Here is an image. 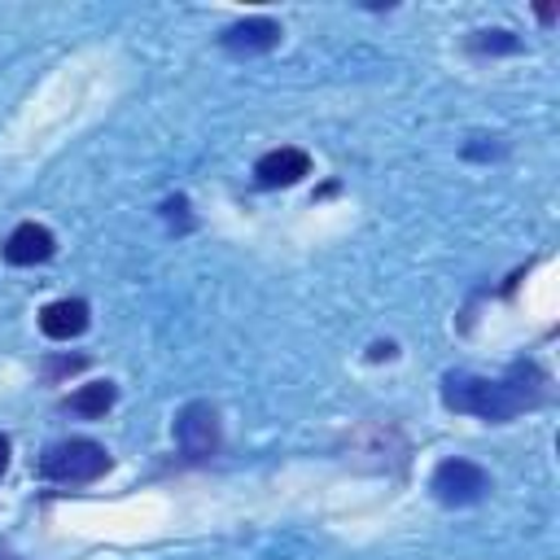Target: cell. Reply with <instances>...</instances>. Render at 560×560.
Instances as JSON below:
<instances>
[{
  "label": "cell",
  "instance_id": "6da1fadb",
  "mask_svg": "<svg viewBox=\"0 0 560 560\" xmlns=\"http://www.w3.org/2000/svg\"><path fill=\"white\" fill-rule=\"evenodd\" d=\"M438 394H442V407L455 416H472L481 424H512L516 416L547 402V372L534 359H516L499 376L446 372Z\"/></svg>",
  "mask_w": 560,
  "mask_h": 560
},
{
  "label": "cell",
  "instance_id": "7a4b0ae2",
  "mask_svg": "<svg viewBox=\"0 0 560 560\" xmlns=\"http://www.w3.org/2000/svg\"><path fill=\"white\" fill-rule=\"evenodd\" d=\"M114 468L109 451L92 438H61L48 442L39 455V477L52 486H92Z\"/></svg>",
  "mask_w": 560,
  "mask_h": 560
},
{
  "label": "cell",
  "instance_id": "3957f363",
  "mask_svg": "<svg viewBox=\"0 0 560 560\" xmlns=\"http://www.w3.org/2000/svg\"><path fill=\"white\" fill-rule=\"evenodd\" d=\"M429 494L442 503V508H472L490 494V472L477 464V459H464V455H446L433 464L429 472Z\"/></svg>",
  "mask_w": 560,
  "mask_h": 560
},
{
  "label": "cell",
  "instance_id": "277c9868",
  "mask_svg": "<svg viewBox=\"0 0 560 560\" xmlns=\"http://www.w3.org/2000/svg\"><path fill=\"white\" fill-rule=\"evenodd\" d=\"M175 446L201 464V459H214L223 451V420H219V407L206 402V398H192L175 411Z\"/></svg>",
  "mask_w": 560,
  "mask_h": 560
},
{
  "label": "cell",
  "instance_id": "5b68a950",
  "mask_svg": "<svg viewBox=\"0 0 560 560\" xmlns=\"http://www.w3.org/2000/svg\"><path fill=\"white\" fill-rule=\"evenodd\" d=\"M280 39H284V26L276 18H267V13H254V18H241V22L223 26L219 48L232 52V57H258V52L280 48Z\"/></svg>",
  "mask_w": 560,
  "mask_h": 560
},
{
  "label": "cell",
  "instance_id": "8992f818",
  "mask_svg": "<svg viewBox=\"0 0 560 560\" xmlns=\"http://www.w3.org/2000/svg\"><path fill=\"white\" fill-rule=\"evenodd\" d=\"M311 153L298 149V144H280V149H267L258 162H254V184L258 188H293L311 175Z\"/></svg>",
  "mask_w": 560,
  "mask_h": 560
},
{
  "label": "cell",
  "instance_id": "52a82bcc",
  "mask_svg": "<svg viewBox=\"0 0 560 560\" xmlns=\"http://www.w3.org/2000/svg\"><path fill=\"white\" fill-rule=\"evenodd\" d=\"M0 254H4L9 267H35V262H48V258L57 254V236H52V228L26 219V223H18V228L4 236Z\"/></svg>",
  "mask_w": 560,
  "mask_h": 560
},
{
  "label": "cell",
  "instance_id": "ba28073f",
  "mask_svg": "<svg viewBox=\"0 0 560 560\" xmlns=\"http://www.w3.org/2000/svg\"><path fill=\"white\" fill-rule=\"evenodd\" d=\"M88 324H92V306L83 298H57L39 306V332L48 341H74L88 332Z\"/></svg>",
  "mask_w": 560,
  "mask_h": 560
},
{
  "label": "cell",
  "instance_id": "9c48e42d",
  "mask_svg": "<svg viewBox=\"0 0 560 560\" xmlns=\"http://www.w3.org/2000/svg\"><path fill=\"white\" fill-rule=\"evenodd\" d=\"M114 402H118V385H114L109 376L88 381V385H79L74 394H66V411H74V416H83V420H101Z\"/></svg>",
  "mask_w": 560,
  "mask_h": 560
},
{
  "label": "cell",
  "instance_id": "30bf717a",
  "mask_svg": "<svg viewBox=\"0 0 560 560\" xmlns=\"http://www.w3.org/2000/svg\"><path fill=\"white\" fill-rule=\"evenodd\" d=\"M468 52H477V57H503V52H521V39L512 35V31H472L468 35Z\"/></svg>",
  "mask_w": 560,
  "mask_h": 560
},
{
  "label": "cell",
  "instance_id": "8fae6325",
  "mask_svg": "<svg viewBox=\"0 0 560 560\" xmlns=\"http://www.w3.org/2000/svg\"><path fill=\"white\" fill-rule=\"evenodd\" d=\"M83 363H88L83 354H61V359H48V363H44V376H48V381H52V376H70V372H79Z\"/></svg>",
  "mask_w": 560,
  "mask_h": 560
},
{
  "label": "cell",
  "instance_id": "7c38bea8",
  "mask_svg": "<svg viewBox=\"0 0 560 560\" xmlns=\"http://www.w3.org/2000/svg\"><path fill=\"white\" fill-rule=\"evenodd\" d=\"M499 153H503L499 136H490V144H464V158H499Z\"/></svg>",
  "mask_w": 560,
  "mask_h": 560
},
{
  "label": "cell",
  "instance_id": "4fadbf2b",
  "mask_svg": "<svg viewBox=\"0 0 560 560\" xmlns=\"http://www.w3.org/2000/svg\"><path fill=\"white\" fill-rule=\"evenodd\" d=\"M394 354H398V346H394V341H372V346H368V359H372V363L394 359Z\"/></svg>",
  "mask_w": 560,
  "mask_h": 560
},
{
  "label": "cell",
  "instance_id": "5bb4252c",
  "mask_svg": "<svg viewBox=\"0 0 560 560\" xmlns=\"http://www.w3.org/2000/svg\"><path fill=\"white\" fill-rule=\"evenodd\" d=\"M9 459H13V442H9V433H0V477L9 472Z\"/></svg>",
  "mask_w": 560,
  "mask_h": 560
}]
</instances>
